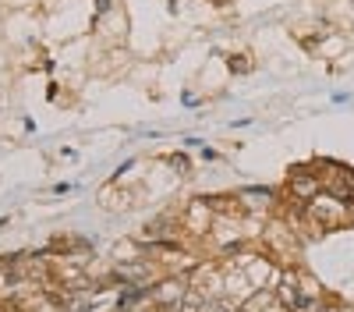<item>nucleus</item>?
Listing matches in <instances>:
<instances>
[{
	"mask_svg": "<svg viewBox=\"0 0 354 312\" xmlns=\"http://www.w3.org/2000/svg\"><path fill=\"white\" fill-rule=\"evenodd\" d=\"M312 217L319 220V227H337L344 223V206H340V199H315L312 203Z\"/></svg>",
	"mask_w": 354,
	"mask_h": 312,
	"instance_id": "1",
	"label": "nucleus"
},
{
	"mask_svg": "<svg viewBox=\"0 0 354 312\" xmlns=\"http://www.w3.org/2000/svg\"><path fill=\"white\" fill-rule=\"evenodd\" d=\"M290 192L298 195V199H315L319 178H315V174H294V178H290Z\"/></svg>",
	"mask_w": 354,
	"mask_h": 312,
	"instance_id": "2",
	"label": "nucleus"
},
{
	"mask_svg": "<svg viewBox=\"0 0 354 312\" xmlns=\"http://www.w3.org/2000/svg\"><path fill=\"white\" fill-rule=\"evenodd\" d=\"M160 305H177V302H181L185 298V284L181 280H167V284H160V291L153 295Z\"/></svg>",
	"mask_w": 354,
	"mask_h": 312,
	"instance_id": "3",
	"label": "nucleus"
}]
</instances>
